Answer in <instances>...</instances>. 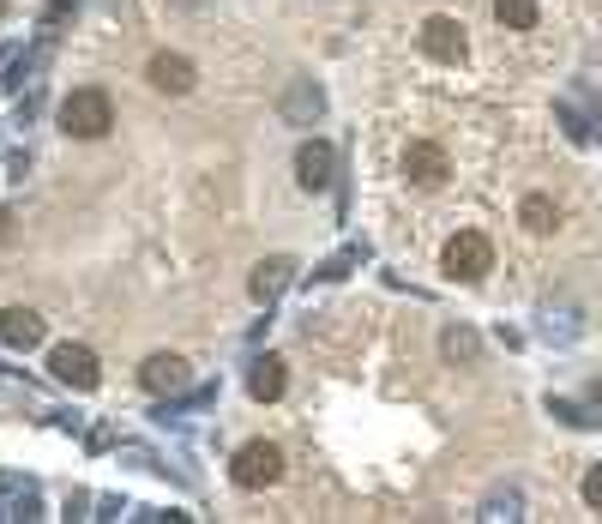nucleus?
Wrapping results in <instances>:
<instances>
[{"label": "nucleus", "mask_w": 602, "mask_h": 524, "mask_svg": "<svg viewBox=\"0 0 602 524\" xmlns=\"http://www.w3.org/2000/svg\"><path fill=\"white\" fill-rule=\"evenodd\" d=\"M115 127V103H109L103 85H79V91L61 97V133L66 139H103Z\"/></svg>", "instance_id": "nucleus-1"}, {"label": "nucleus", "mask_w": 602, "mask_h": 524, "mask_svg": "<svg viewBox=\"0 0 602 524\" xmlns=\"http://www.w3.org/2000/svg\"><path fill=\"white\" fill-rule=\"evenodd\" d=\"M440 272L452 277V284H482L488 272H494V248H488L482 229H459V236L446 241L440 253Z\"/></svg>", "instance_id": "nucleus-2"}, {"label": "nucleus", "mask_w": 602, "mask_h": 524, "mask_svg": "<svg viewBox=\"0 0 602 524\" xmlns=\"http://www.w3.org/2000/svg\"><path fill=\"white\" fill-rule=\"evenodd\" d=\"M49 374L73 392H97L103 386V367H97V350L91 344H54L49 350Z\"/></svg>", "instance_id": "nucleus-3"}, {"label": "nucleus", "mask_w": 602, "mask_h": 524, "mask_svg": "<svg viewBox=\"0 0 602 524\" xmlns=\"http://www.w3.org/2000/svg\"><path fill=\"white\" fill-rule=\"evenodd\" d=\"M229 476H236V488H272L284 476V452L272 440H248L236 452V464H229Z\"/></svg>", "instance_id": "nucleus-4"}, {"label": "nucleus", "mask_w": 602, "mask_h": 524, "mask_svg": "<svg viewBox=\"0 0 602 524\" xmlns=\"http://www.w3.org/2000/svg\"><path fill=\"white\" fill-rule=\"evenodd\" d=\"M277 115H284L289 127H314V121L326 115V91H319L308 73H296V79L284 85V97H277Z\"/></svg>", "instance_id": "nucleus-5"}, {"label": "nucleus", "mask_w": 602, "mask_h": 524, "mask_svg": "<svg viewBox=\"0 0 602 524\" xmlns=\"http://www.w3.org/2000/svg\"><path fill=\"white\" fill-rule=\"evenodd\" d=\"M187 380H193V367H187L175 350L145 355V367H139V386H145V392H158V398H175V392H187Z\"/></svg>", "instance_id": "nucleus-6"}, {"label": "nucleus", "mask_w": 602, "mask_h": 524, "mask_svg": "<svg viewBox=\"0 0 602 524\" xmlns=\"http://www.w3.org/2000/svg\"><path fill=\"white\" fill-rule=\"evenodd\" d=\"M331 175H338V151H331L326 139H301V151H296V182L308 187V194H326Z\"/></svg>", "instance_id": "nucleus-7"}, {"label": "nucleus", "mask_w": 602, "mask_h": 524, "mask_svg": "<svg viewBox=\"0 0 602 524\" xmlns=\"http://www.w3.org/2000/svg\"><path fill=\"white\" fill-rule=\"evenodd\" d=\"M145 79L158 85V91H170V97H187V91L199 85V66L187 61V54H170V49H163V54H151Z\"/></svg>", "instance_id": "nucleus-8"}, {"label": "nucleus", "mask_w": 602, "mask_h": 524, "mask_svg": "<svg viewBox=\"0 0 602 524\" xmlns=\"http://www.w3.org/2000/svg\"><path fill=\"white\" fill-rule=\"evenodd\" d=\"M289 277H296V260H289V253H272V260H260V265H253V277H248V296H253L260 308H272L277 296L289 289Z\"/></svg>", "instance_id": "nucleus-9"}, {"label": "nucleus", "mask_w": 602, "mask_h": 524, "mask_svg": "<svg viewBox=\"0 0 602 524\" xmlns=\"http://www.w3.org/2000/svg\"><path fill=\"white\" fill-rule=\"evenodd\" d=\"M422 49H428L434 61L459 66L464 54H471V42H464V25H459V18H428V25H422Z\"/></svg>", "instance_id": "nucleus-10"}, {"label": "nucleus", "mask_w": 602, "mask_h": 524, "mask_svg": "<svg viewBox=\"0 0 602 524\" xmlns=\"http://www.w3.org/2000/svg\"><path fill=\"white\" fill-rule=\"evenodd\" d=\"M42 338H49L42 314H30V308H7V314H0V344H7V350H37Z\"/></svg>", "instance_id": "nucleus-11"}, {"label": "nucleus", "mask_w": 602, "mask_h": 524, "mask_svg": "<svg viewBox=\"0 0 602 524\" xmlns=\"http://www.w3.org/2000/svg\"><path fill=\"white\" fill-rule=\"evenodd\" d=\"M404 175L416 187H440L446 175H452V163H446L440 145H410V151H404Z\"/></svg>", "instance_id": "nucleus-12"}, {"label": "nucleus", "mask_w": 602, "mask_h": 524, "mask_svg": "<svg viewBox=\"0 0 602 524\" xmlns=\"http://www.w3.org/2000/svg\"><path fill=\"white\" fill-rule=\"evenodd\" d=\"M49 37H54V30H49ZM49 37H42V49H30V54H25V42H7V49H0V97L18 85V73H37V66H42V54H49Z\"/></svg>", "instance_id": "nucleus-13"}, {"label": "nucleus", "mask_w": 602, "mask_h": 524, "mask_svg": "<svg viewBox=\"0 0 602 524\" xmlns=\"http://www.w3.org/2000/svg\"><path fill=\"white\" fill-rule=\"evenodd\" d=\"M284 386H289V374H284V362H277V355H260V362L248 367V392L260 398V404H277V398H284Z\"/></svg>", "instance_id": "nucleus-14"}, {"label": "nucleus", "mask_w": 602, "mask_h": 524, "mask_svg": "<svg viewBox=\"0 0 602 524\" xmlns=\"http://www.w3.org/2000/svg\"><path fill=\"white\" fill-rule=\"evenodd\" d=\"M440 350H446V362H459V367H476V362H482V338H476L471 326H446V332H440Z\"/></svg>", "instance_id": "nucleus-15"}, {"label": "nucleus", "mask_w": 602, "mask_h": 524, "mask_svg": "<svg viewBox=\"0 0 602 524\" xmlns=\"http://www.w3.org/2000/svg\"><path fill=\"white\" fill-rule=\"evenodd\" d=\"M362 260H367V241H350V248H338L331 260H319V265H314V284H338V277H350Z\"/></svg>", "instance_id": "nucleus-16"}, {"label": "nucleus", "mask_w": 602, "mask_h": 524, "mask_svg": "<svg viewBox=\"0 0 602 524\" xmlns=\"http://www.w3.org/2000/svg\"><path fill=\"white\" fill-rule=\"evenodd\" d=\"M518 223H524V229H530V236H549L554 223H561V211H554V199L530 194V199H524V205H518Z\"/></svg>", "instance_id": "nucleus-17"}, {"label": "nucleus", "mask_w": 602, "mask_h": 524, "mask_svg": "<svg viewBox=\"0 0 602 524\" xmlns=\"http://www.w3.org/2000/svg\"><path fill=\"white\" fill-rule=\"evenodd\" d=\"M476 519H482V524H500V519H524V495H518V488H494V495H488L482 500V512H476Z\"/></svg>", "instance_id": "nucleus-18"}, {"label": "nucleus", "mask_w": 602, "mask_h": 524, "mask_svg": "<svg viewBox=\"0 0 602 524\" xmlns=\"http://www.w3.org/2000/svg\"><path fill=\"white\" fill-rule=\"evenodd\" d=\"M494 13L506 30H537V0H494Z\"/></svg>", "instance_id": "nucleus-19"}, {"label": "nucleus", "mask_w": 602, "mask_h": 524, "mask_svg": "<svg viewBox=\"0 0 602 524\" xmlns=\"http://www.w3.org/2000/svg\"><path fill=\"white\" fill-rule=\"evenodd\" d=\"M549 416L566 422V428H597V416H585L578 404H566V398H549Z\"/></svg>", "instance_id": "nucleus-20"}, {"label": "nucleus", "mask_w": 602, "mask_h": 524, "mask_svg": "<svg viewBox=\"0 0 602 524\" xmlns=\"http://www.w3.org/2000/svg\"><path fill=\"white\" fill-rule=\"evenodd\" d=\"M554 115H561V127H566V139H573V145H590V121L578 115L573 103H561V109H554Z\"/></svg>", "instance_id": "nucleus-21"}, {"label": "nucleus", "mask_w": 602, "mask_h": 524, "mask_svg": "<svg viewBox=\"0 0 602 524\" xmlns=\"http://www.w3.org/2000/svg\"><path fill=\"white\" fill-rule=\"evenodd\" d=\"M79 7H85V0H49V7H42V30H61Z\"/></svg>", "instance_id": "nucleus-22"}, {"label": "nucleus", "mask_w": 602, "mask_h": 524, "mask_svg": "<svg viewBox=\"0 0 602 524\" xmlns=\"http://www.w3.org/2000/svg\"><path fill=\"white\" fill-rule=\"evenodd\" d=\"M585 507L602 512V464H590V471H585Z\"/></svg>", "instance_id": "nucleus-23"}, {"label": "nucleus", "mask_w": 602, "mask_h": 524, "mask_svg": "<svg viewBox=\"0 0 602 524\" xmlns=\"http://www.w3.org/2000/svg\"><path fill=\"white\" fill-rule=\"evenodd\" d=\"M170 7H187V13H199V7H211V0H170Z\"/></svg>", "instance_id": "nucleus-24"}, {"label": "nucleus", "mask_w": 602, "mask_h": 524, "mask_svg": "<svg viewBox=\"0 0 602 524\" xmlns=\"http://www.w3.org/2000/svg\"><path fill=\"white\" fill-rule=\"evenodd\" d=\"M590 398H597V404H602V380H590Z\"/></svg>", "instance_id": "nucleus-25"}, {"label": "nucleus", "mask_w": 602, "mask_h": 524, "mask_svg": "<svg viewBox=\"0 0 602 524\" xmlns=\"http://www.w3.org/2000/svg\"><path fill=\"white\" fill-rule=\"evenodd\" d=\"M0 13H7V0H0Z\"/></svg>", "instance_id": "nucleus-26"}]
</instances>
